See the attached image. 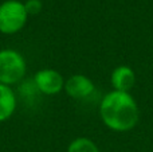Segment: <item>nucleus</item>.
Masks as SVG:
<instances>
[{
  "instance_id": "1",
  "label": "nucleus",
  "mask_w": 153,
  "mask_h": 152,
  "mask_svg": "<svg viewBox=\"0 0 153 152\" xmlns=\"http://www.w3.org/2000/svg\"><path fill=\"white\" fill-rule=\"evenodd\" d=\"M100 116L109 129L128 132L138 124L140 108L130 93L113 90L101 100Z\"/></svg>"
},
{
  "instance_id": "5",
  "label": "nucleus",
  "mask_w": 153,
  "mask_h": 152,
  "mask_svg": "<svg viewBox=\"0 0 153 152\" xmlns=\"http://www.w3.org/2000/svg\"><path fill=\"white\" fill-rule=\"evenodd\" d=\"M65 90L67 96L74 100L89 98L95 90L94 82L83 74H73L65 81Z\"/></svg>"
},
{
  "instance_id": "9",
  "label": "nucleus",
  "mask_w": 153,
  "mask_h": 152,
  "mask_svg": "<svg viewBox=\"0 0 153 152\" xmlns=\"http://www.w3.org/2000/svg\"><path fill=\"white\" fill-rule=\"evenodd\" d=\"M24 7H26L27 13L30 15H38V13L42 11L43 8V3L40 0H27L24 3Z\"/></svg>"
},
{
  "instance_id": "6",
  "label": "nucleus",
  "mask_w": 153,
  "mask_h": 152,
  "mask_svg": "<svg viewBox=\"0 0 153 152\" xmlns=\"http://www.w3.org/2000/svg\"><path fill=\"white\" fill-rule=\"evenodd\" d=\"M110 82L114 90L129 93L136 83V73L130 66L120 65L111 72Z\"/></svg>"
},
{
  "instance_id": "2",
  "label": "nucleus",
  "mask_w": 153,
  "mask_h": 152,
  "mask_svg": "<svg viewBox=\"0 0 153 152\" xmlns=\"http://www.w3.org/2000/svg\"><path fill=\"white\" fill-rule=\"evenodd\" d=\"M26 61L19 51L12 48L0 50V83L15 85L26 75Z\"/></svg>"
},
{
  "instance_id": "8",
  "label": "nucleus",
  "mask_w": 153,
  "mask_h": 152,
  "mask_svg": "<svg viewBox=\"0 0 153 152\" xmlns=\"http://www.w3.org/2000/svg\"><path fill=\"white\" fill-rule=\"evenodd\" d=\"M67 152H100V148L89 137H76L69 144Z\"/></svg>"
},
{
  "instance_id": "4",
  "label": "nucleus",
  "mask_w": 153,
  "mask_h": 152,
  "mask_svg": "<svg viewBox=\"0 0 153 152\" xmlns=\"http://www.w3.org/2000/svg\"><path fill=\"white\" fill-rule=\"evenodd\" d=\"M35 88L46 96H54L65 88V78L58 70L42 69L34 77Z\"/></svg>"
},
{
  "instance_id": "7",
  "label": "nucleus",
  "mask_w": 153,
  "mask_h": 152,
  "mask_svg": "<svg viewBox=\"0 0 153 152\" xmlns=\"http://www.w3.org/2000/svg\"><path fill=\"white\" fill-rule=\"evenodd\" d=\"M16 109V96L12 88L0 83V123L12 117Z\"/></svg>"
},
{
  "instance_id": "3",
  "label": "nucleus",
  "mask_w": 153,
  "mask_h": 152,
  "mask_svg": "<svg viewBox=\"0 0 153 152\" xmlns=\"http://www.w3.org/2000/svg\"><path fill=\"white\" fill-rule=\"evenodd\" d=\"M28 13L24 3L19 0H5L0 4V32L12 35L19 32L27 23Z\"/></svg>"
}]
</instances>
